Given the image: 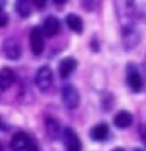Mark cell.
I'll return each mask as SVG.
<instances>
[{"mask_svg": "<svg viewBox=\"0 0 146 151\" xmlns=\"http://www.w3.org/2000/svg\"><path fill=\"white\" fill-rule=\"evenodd\" d=\"M44 47H46V36L42 35L41 28L39 27L31 28V32H30V49L33 52V55H41L42 52H44Z\"/></svg>", "mask_w": 146, "mask_h": 151, "instance_id": "ba28073f", "label": "cell"}, {"mask_svg": "<svg viewBox=\"0 0 146 151\" xmlns=\"http://www.w3.org/2000/svg\"><path fill=\"white\" fill-rule=\"evenodd\" d=\"M134 123V115L129 112V110H120L115 113L113 116V124H115L118 129H129Z\"/></svg>", "mask_w": 146, "mask_h": 151, "instance_id": "5bb4252c", "label": "cell"}, {"mask_svg": "<svg viewBox=\"0 0 146 151\" xmlns=\"http://www.w3.org/2000/svg\"><path fill=\"white\" fill-rule=\"evenodd\" d=\"M61 140L66 146V151H82V142L72 127H63Z\"/></svg>", "mask_w": 146, "mask_h": 151, "instance_id": "52a82bcc", "label": "cell"}, {"mask_svg": "<svg viewBox=\"0 0 146 151\" xmlns=\"http://www.w3.org/2000/svg\"><path fill=\"white\" fill-rule=\"evenodd\" d=\"M113 6L121 32L137 28V16H138L137 0H113Z\"/></svg>", "mask_w": 146, "mask_h": 151, "instance_id": "6da1fadb", "label": "cell"}, {"mask_svg": "<svg viewBox=\"0 0 146 151\" xmlns=\"http://www.w3.org/2000/svg\"><path fill=\"white\" fill-rule=\"evenodd\" d=\"M61 102L66 109L69 110H74L80 106V93L79 90L71 83H66L63 88H61Z\"/></svg>", "mask_w": 146, "mask_h": 151, "instance_id": "3957f363", "label": "cell"}, {"mask_svg": "<svg viewBox=\"0 0 146 151\" xmlns=\"http://www.w3.org/2000/svg\"><path fill=\"white\" fill-rule=\"evenodd\" d=\"M44 127H46V134L50 140H58L61 139V132H63V127H61L60 121L54 116H46L44 121Z\"/></svg>", "mask_w": 146, "mask_h": 151, "instance_id": "8fae6325", "label": "cell"}, {"mask_svg": "<svg viewBox=\"0 0 146 151\" xmlns=\"http://www.w3.org/2000/svg\"><path fill=\"white\" fill-rule=\"evenodd\" d=\"M61 30V22L57 16H47L42 22V27H41V32L42 35L47 36V38H54L60 33Z\"/></svg>", "mask_w": 146, "mask_h": 151, "instance_id": "30bf717a", "label": "cell"}, {"mask_svg": "<svg viewBox=\"0 0 146 151\" xmlns=\"http://www.w3.org/2000/svg\"><path fill=\"white\" fill-rule=\"evenodd\" d=\"M126 83L132 93L143 91V87H145L143 76H141L140 69L134 63H127V66H126Z\"/></svg>", "mask_w": 146, "mask_h": 151, "instance_id": "7a4b0ae2", "label": "cell"}, {"mask_svg": "<svg viewBox=\"0 0 146 151\" xmlns=\"http://www.w3.org/2000/svg\"><path fill=\"white\" fill-rule=\"evenodd\" d=\"M101 104H102V109L105 112H108V110H112V107H113V104H115V101H113V96L110 93H105L102 96V101H101Z\"/></svg>", "mask_w": 146, "mask_h": 151, "instance_id": "ac0fdd59", "label": "cell"}, {"mask_svg": "<svg viewBox=\"0 0 146 151\" xmlns=\"http://www.w3.org/2000/svg\"><path fill=\"white\" fill-rule=\"evenodd\" d=\"M0 151H3V145H2V142H0Z\"/></svg>", "mask_w": 146, "mask_h": 151, "instance_id": "4316f807", "label": "cell"}, {"mask_svg": "<svg viewBox=\"0 0 146 151\" xmlns=\"http://www.w3.org/2000/svg\"><path fill=\"white\" fill-rule=\"evenodd\" d=\"M110 126L107 124V123H97V124H94L91 129H89V139L93 142H97V143H104V142L110 140Z\"/></svg>", "mask_w": 146, "mask_h": 151, "instance_id": "9c48e42d", "label": "cell"}, {"mask_svg": "<svg viewBox=\"0 0 146 151\" xmlns=\"http://www.w3.org/2000/svg\"><path fill=\"white\" fill-rule=\"evenodd\" d=\"M121 41H122V46H124L126 50H130V49H134V47H137L140 42L138 27L132 28V30H127V32H121Z\"/></svg>", "mask_w": 146, "mask_h": 151, "instance_id": "7c38bea8", "label": "cell"}, {"mask_svg": "<svg viewBox=\"0 0 146 151\" xmlns=\"http://www.w3.org/2000/svg\"><path fill=\"white\" fill-rule=\"evenodd\" d=\"M35 85L41 91H47L54 85V73L49 66H41L35 74Z\"/></svg>", "mask_w": 146, "mask_h": 151, "instance_id": "8992f818", "label": "cell"}, {"mask_svg": "<svg viewBox=\"0 0 146 151\" xmlns=\"http://www.w3.org/2000/svg\"><path fill=\"white\" fill-rule=\"evenodd\" d=\"M64 22H66V25H68V28L71 32H74V33H77V35H80V33L83 32V19L79 16V14H75V13H69L68 16H66L64 19Z\"/></svg>", "mask_w": 146, "mask_h": 151, "instance_id": "2e32d148", "label": "cell"}, {"mask_svg": "<svg viewBox=\"0 0 146 151\" xmlns=\"http://www.w3.org/2000/svg\"><path fill=\"white\" fill-rule=\"evenodd\" d=\"M134 151H145V150H141V148H135Z\"/></svg>", "mask_w": 146, "mask_h": 151, "instance_id": "83f0119b", "label": "cell"}, {"mask_svg": "<svg viewBox=\"0 0 146 151\" xmlns=\"http://www.w3.org/2000/svg\"><path fill=\"white\" fill-rule=\"evenodd\" d=\"M27 151H41V148H39V145H38V142H36V139H33V142H31V145L28 146V150Z\"/></svg>", "mask_w": 146, "mask_h": 151, "instance_id": "7402d4cb", "label": "cell"}, {"mask_svg": "<svg viewBox=\"0 0 146 151\" xmlns=\"http://www.w3.org/2000/svg\"><path fill=\"white\" fill-rule=\"evenodd\" d=\"M52 2H54L55 5H64L66 2H68V0H52Z\"/></svg>", "mask_w": 146, "mask_h": 151, "instance_id": "d4e9b609", "label": "cell"}, {"mask_svg": "<svg viewBox=\"0 0 146 151\" xmlns=\"http://www.w3.org/2000/svg\"><path fill=\"white\" fill-rule=\"evenodd\" d=\"M35 137H31L25 131H17L14 132L11 140H9V150L11 151H27L28 146L31 145V142Z\"/></svg>", "mask_w": 146, "mask_h": 151, "instance_id": "5b68a950", "label": "cell"}, {"mask_svg": "<svg viewBox=\"0 0 146 151\" xmlns=\"http://www.w3.org/2000/svg\"><path fill=\"white\" fill-rule=\"evenodd\" d=\"M75 69H77V60L74 57H64L58 63V74L61 79H68Z\"/></svg>", "mask_w": 146, "mask_h": 151, "instance_id": "4fadbf2b", "label": "cell"}, {"mask_svg": "<svg viewBox=\"0 0 146 151\" xmlns=\"http://www.w3.org/2000/svg\"><path fill=\"white\" fill-rule=\"evenodd\" d=\"M8 22H9L8 13L5 11V9H2V8H0V28L6 27V25H8Z\"/></svg>", "mask_w": 146, "mask_h": 151, "instance_id": "d6986e66", "label": "cell"}, {"mask_svg": "<svg viewBox=\"0 0 146 151\" xmlns=\"http://www.w3.org/2000/svg\"><path fill=\"white\" fill-rule=\"evenodd\" d=\"M0 131H8V124L2 120V118H0Z\"/></svg>", "mask_w": 146, "mask_h": 151, "instance_id": "cb8c5ba5", "label": "cell"}, {"mask_svg": "<svg viewBox=\"0 0 146 151\" xmlns=\"http://www.w3.org/2000/svg\"><path fill=\"white\" fill-rule=\"evenodd\" d=\"M14 80H16V74L11 68L8 66L0 68V91H6L8 88H11Z\"/></svg>", "mask_w": 146, "mask_h": 151, "instance_id": "9a60e30c", "label": "cell"}, {"mask_svg": "<svg viewBox=\"0 0 146 151\" xmlns=\"http://www.w3.org/2000/svg\"><path fill=\"white\" fill-rule=\"evenodd\" d=\"M80 3H82L83 9H87V11H93L94 6H96V0H80Z\"/></svg>", "mask_w": 146, "mask_h": 151, "instance_id": "ffe728a7", "label": "cell"}, {"mask_svg": "<svg viewBox=\"0 0 146 151\" xmlns=\"http://www.w3.org/2000/svg\"><path fill=\"white\" fill-rule=\"evenodd\" d=\"M91 47H93V52H99V42H97V36H93V40H91Z\"/></svg>", "mask_w": 146, "mask_h": 151, "instance_id": "603a6c76", "label": "cell"}, {"mask_svg": "<svg viewBox=\"0 0 146 151\" xmlns=\"http://www.w3.org/2000/svg\"><path fill=\"white\" fill-rule=\"evenodd\" d=\"M112 151H126L124 148H121V146H116V148H113Z\"/></svg>", "mask_w": 146, "mask_h": 151, "instance_id": "484cf974", "label": "cell"}, {"mask_svg": "<svg viewBox=\"0 0 146 151\" xmlns=\"http://www.w3.org/2000/svg\"><path fill=\"white\" fill-rule=\"evenodd\" d=\"M14 9H16L19 17L27 19V17H30L31 13H33V3H31V0H16Z\"/></svg>", "mask_w": 146, "mask_h": 151, "instance_id": "e0dca14e", "label": "cell"}, {"mask_svg": "<svg viewBox=\"0 0 146 151\" xmlns=\"http://www.w3.org/2000/svg\"><path fill=\"white\" fill-rule=\"evenodd\" d=\"M2 54L6 60L16 61L22 57V46L16 38H5V41L2 42Z\"/></svg>", "mask_w": 146, "mask_h": 151, "instance_id": "277c9868", "label": "cell"}, {"mask_svg": "<svg viewBox=\"0 0 146 151\" xmlns=\"http://www.w3.org/2000/svg\"><path fill=\"white\" fill-rule=\"evenodd\" d=\"M47 2H49V0H31V3L35 5L36 8H44L47 5Z\"/></svg>", "mask_w": 146, "mask_h": 151, "instance_id": "44dd1931", "label": "cell"}]
</instances>
